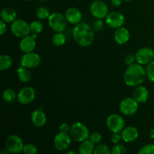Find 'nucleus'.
Listing matches in <instances>:
<instances>
[{
	"label": "nucleus",
	"instance_id": "nucleus-1",
	"mask_svg": "<svg viewBox=\"0 0 154 154\" xmlns=\"http://www.w3.org/2000/svg\"><path fill=\"white\" fill-rule=\"evenodd\" d=\"M147 77L146 69L139 63L128 66L123 76L124 83L129 87H138L144 82Z\"/></svg>",
	"mask_w": 154,
	"mask_h": 154
},
{
	"label": "nucleus",
	"instance_id": "nucleus-2",
	"mask_svg": "<svg viewBox=\"0 0 154 154\" xmlns=\"http://www.w3.org/2000/svg\"><path fill=\"white\" fill-rule=\"evenodd\" d=\"M72 35L76 43L84 48L90 46L94 40L93 29L87 23L81 22L76 24L72 30Z\"/></svg>",
	"mask_w": 154,
	"mask_h": 154
},
{
	"label": "nucleus",
	"instance_id": "nucleus-3",
	"mask_svg": "<svg viewBox=\"0 0 154 154\" xmlns=\"http://www.w3.org/2000/svg\"><path fill=\"white\" fill-rule=\"evenodd\" d=\"M72 139L78 142H82L88 139L90 137V132L87 126L81 122H76L71 126L69 131Z\"/></svg>",
	"mask_w": 154,
	"mask_h": 154
},
{
	"label": "nucleus",
	"instance_id": "nucleus-4",
	"mask_svg": "<svg viewBox=\"0 0 154 154\" xmlns=\"http://www.w3.org/2000/svg\"><path fill=\"white\" fill-rule=\"evenodd\" d=\"M66 17L58 12L51 14L48 17V24L56 32H62L64 31L66 28Z\"/></svg>",
	"mask_w": 154,
	"mask_h": 154
},
{
	"label": "nucleus",
	"instance_id": "nucleus-5",
	"mask_svg": "<svg viewBox=\"0 0 154 154\" xmlns=\"http://www.w3.org/2000/svg\"><path fill=\"white\" fill-rule=\"evenodd\" d=\"M11 31L12 34L18 38H23L29 35L31 29L30 25L22 19L15 20L11 25Z\"/></svg>",
	"mask_w": 154,
	"mask_h": 154
},
{
	"label": "nucleus",
	"instance_id": "nucleus-6",
	"mask_svg": "<svg viewBox=\"0 0 154 154\" xmlns=\"http://www.w3.org/2000/svg\"><path fill=\"white\" fill-rule=\"evenodd\" d=\"M106 126L113 133H120L125 128V120L119 114H111L106 120Z\"/></svg>",
	"mask_w": 154,
	"mask_h": 154
},
{
	"label": "nucleus",
	"instance_id": "nucleus-7",
	"mask_svg": "<svg viewBox=\"0 0 154 154\" xmlns=\"http://www.w3.org/2000/svg\"><path fill=\"white\" fill-rule=\"evenodd\" d=\"M5 146L10 153H20L23 152L24 147L22 138L17 135H11L6 138Z\"/></svg>",
	"mask_w": 154,
	"mask_h": 154
},
{
	"label": "nucleus",
	"instance_id": "nucleus-8",
	"mask_svg": "<svg viewBox=\"0 0 154 154\" xmlns=\"http://www.w3.org/2000/svg\"><path fill=\"white\" fill-rule=\"evenodd\" d=\"M119 109L124 115H133L138 110V102L134 98H125L120 102Z\"/></svg>",
	"mask_w": 154,
	"mask_h": 154
},
{
	"label": "nucleus",
	"instance_id": "nucleus-9",
	"mask_svg": "<svg viewBox=\"0 0 154 154\" xmlns=\"http://www.w3.org/2000/svg\"><path fill=\"white\" fill-rule=\"evenodd\" d=\"M90 13L96 19L102 20L108 14V6L106 3L101 0L93 2L90 7Z\"/></svg>",
	"mask_w": 154,
	"mask_h": 154
},
{
	"label": "nucleus",
	"instance_id": "nucleus-10",
	"mask_svg": "<svg viewBox=\"0 0 154 154\" xmlns=\"http://www.w3.org/2000/svg\"><path fill=\"white\" fill-rule=\"evenodd\" d=\"M72 142V137L68 132L60 131L55 136L54 140V144L55 148L59 151H65L70 146Z\"/></svg>",
	"mask_w": 154,
	"mask_h": 154
},
{
	"label": "nucleus",
	"instance_id": "nucleus-11",
	"mask_svg": "<svg viewBox=\"0 0 154 154\" xmlns=\"http://www.w3.org/2000/svg\"><path fill=\"white\" fill-rule=\"evenodd\" d=\"M42 59L39 54L35 52L25 53L20 60V66L27 69H34L41 64Z\"/></svg>",
	"mask_w": 154,
	"mask_h": 154
},
{
	"label": "nucleus",
	"instance_id": "nucleus-12",
	"mask_svg": "<svg viewBox=\"0 0 154 154\" xmlns=\"http://www.w3.org/2000/svg\"><path fill=\"white\" fill-rule=\"evenodd\" d=\"M125 22L124 15L120 11H111L105 17V23L111 29H118L123 26Z\"/></svg>",
	"mask_w": 154,
	"mask_h": 154
},
{
	"label": "nucleus",
	"instance_id": "nucleus-13",
	"mask_svg": "<svg viewBox=\"0 0 154 154\" xmlns=\"http://www.w3.org/2000/svg\"><path fill=\"white\" fill-rule=\"evenodd\" d=\"M135 60L141 65H147L154 60V51L149 47H144L138 50L135 54Z\"/></svg>",
	"mask_w": 154,
	"mask_h": 154
},
{
	"label": "nucleus",
	"instance_id": "nucleus-14",
	"mask_svg": "<svg viewBox=\"0 0 154 154\" xmlns=\"http://www.w3.org/2000/svg\"><path fill=\"white\" fill-rule=\"evenodd\" d=\"M35 98V90L32 87H25L17 94V101L21 105H29Z\"/></svg>",
	"mask_w": 154,
	"mask_h": 154
},
{
	"label": "nucleus",
	"instance_id": "nucleus-15",
	"mask_svg": "<svg viewBox=\"0 0 154 154\" xmlns=\"http://www.w3.org/2000/svg\"><path fill=\"white\" fill-rule=\"evenodd\" d=\"M36 38L33 35H28L22 38L19 44L20 49L22 52L29 53L32 52L36 46Z\"/></svg>",
	"mask_w": 154,
	"mask_h": 154
},
{
	"label": "nucleus",
	"instance_id": "nucleus-16",
	"mask_svg": "<svg viewBox=\"0 0 154 154\" xmlns=\"http://www.w3.org/2000/svg\"><path fill=\"white\" fill-rule=\"evenodd\" d=\"M65 17H66L67 22L71 24L76 25V24L81 23V19H82V14L79 9L72 7L69 8L66 10Z\"/></svg>",
	"mask_w": 154,
	"mask_h": 154
},
{
	"label": "nucleus",
	"instance_id": "nucleus-17",
	"mask_svg": "<svg viewBox=\"0 0 154 154\" xmlns=\"http://www.w3.org/2000/svg\"><path fill=\"white\" fill-rule=\"evenodd\" d=\"M121 136L124 142H133L138 138V131L134 126H126L121 132Z\"/></svg>",
	"mask_w": 154,
	"mask_h": 154
},
{
	"label": "nucleus",
	"instance_id": "nucleus-18",
	"mask_svg": "<svg viewBox=\"0 0 154 154\" xmlns=\"http://www.w3.org/2000/svg\"><path fill=\"white\" fill-rule=\"evenodd\" d=\"M31 121L36 127H42L46 124L47 116L42 108L35 110L31 114Z\"/></svg>",
	"mask_w": 154,
	"mask_h": 154
},
{
	"label": "nucleus",
	"instance_id": "nucleus-19",
	"mask_svg": "<svg viewBox=\"0 0 154 154\" xmlns=\"http://www.w3.org/2000/svg\"><path fill=\"white\" fill-rule=\"evenodd\" d=\"M114 38L115 42L118 45H124L127 43L128 41L130 38L129 30L125 27H120L118 29H116V31L114 32Z\"/></svg>",
	"mask_w": 154,
	"mask_h": 154
},
{
	"label": "nucleus",
	"instance_id": "nucleus-20",
	"mask_svg": "<svg viewBox=\"0 0 154 154\" xmlns=\"http://www.w3.org/2000/svg\"><path fill=\"white\" fill-rule=\"evenodd\" d=\"M133 98L138 103H144L149 98V92L145 87L138 86L133 91Z\"/></svg>",
	"mask_w": 154,
	"mask_h": 154
},
{
	"label": "nucleus",
	"instance_id": "nucleus-21",
	"mask_svg": "<svg viewBox=\"0 0 154 154\" xmlns=\"http://www.w3.org/2000/svg\"><path fill=\"white\" fill-rule=\"evenodd\" d=\"M0 16H1V20H4L6 23H11L16 20L17 12L11 8L6 7L2 10Z\"/></svg>",
	"mask_w": 154,
	"mask_h": 154
},
{
	"label": "nucleus",
	"instance_id": "nucleus-22",
	"mask_svg": "<svg viewBox=\"0 0 154 154\" xmlns=\"http://www.w3.org/2000/svg\"><path fill=\"white\" fill-rule=\"evenodd\" d=\"M95 144L90 140H85L82 141L78 148V152L81 154H92L94 153Z\"/></svg>",
	"mask_w": 154,
	"mask_h": 154
},
{
	"label": "nucleus",
	"instance_id": "nucleus-23",
	"mask_svg": "<svg viewBox=\"0 0 154 154\" xmlns=\"http://www.w3.org/2000/svg\"><path fill=\"white\" fill-rule=\"evenodd\" d=\"M17 74L20 81L23 83H27L31 79V72L27 68L20 66L17 69Z\"/></svg>",
	"mask_w": 154,
	"mask_h": 154
},
{
	"label": "nucleus",
	"instance_id": "nucleus-24",
	"mask_svg": "<svg viewBox=\"0 0 154 154\" xmlns=\"http://www.w3.org/2000/svg\"><path fill=\"white\" fill-rule=\"evenodd\" d=\"M2 99L7 103H14L17 100V94L12 89H5L2 93Z\"/></svg>",
	"mask_w": 154,
	"mask_h": 154
},
{
	"label": "nucleus",
	"instance_id": "nucleus-25",
	"mask_svg": "<svg viewBox=\"0 0 154 154\" xmlns=\"http://www.w3.org/2000/svg\"><path fill=\"white\" fill-rule=\"evenodd\" d=\"M12 63H13V60L10 56L6 55V54L2 55L0 57V70H8L12 66Z\"/></svg>",
	"mask_w": 154,
	"mask_h": 154
},
{
	"label": "nucleus",
	"instance_id": "nucleus-26",
	"mask_svg": "<svg viewBox=\"0 0 154 154\" xmlns=\"http://www.w3.org/2000/svg\"><path fill=\"white\" fill-rule=\"evenodd\" d=\"M66 42V37L63 32H57L52 37V43L55 46H63Z\"/></svg>",
	"mask_w": 154,
	"mask_h": 154
},
{
	"label": "nucleus",
	"instance_id": "nucleus-27",
	"mask_svg": "<svg viewBox=\"0 0 154 154\" xmlns=\"http://www.w3.org/2000/svg\"><path fill=\"white\" fill-rule=\"evenodd\" d=\"M30 29L33 34H38L43 30V23L39 20H34L29 24Z\"/></svg>",
	"mask_w": 154,
	"mask_h": 154
},
{
	"label": "nucleus",
	"instance_id": "nucleus-28",
	"mask_svg": "<svg viewBox=\"0 0 154 154\" xmlns=\"http://www.w3.org/2000/svg\"><path fill=\"white\" fill-rule=\"evenodd\" d=\"M51 15L50 11L45 7H39L36 11V16L40 20H46Z\"/></svg>",
	"mask_w": 154,
	"mask_h": 154
},
{
	"label": "nucleus",
	"instance_id": "nucleus-29",
	"mask_svg": "<svg viewBox=\"0 0 154 154\" xmlns=\"http://www.w3.org/2000/svg\"><path fill=\"white\" fill-rule=\"evenodd\" d=\"M94 154H110L111 151L107 145L104 144H100L95 147Z\"/></svg>",
	"mask_w": 154,
	"mask_h": 154
},
{
	"label": "nucleus",
	"instance_id": "nucleus-30",
	"mask_svg": "<svg viewBox=\"0 0 154 154\" xmlns=\"http://www.w3.org/2000/svg\"><path fill=\"white\" fill-rule=\"evenodd\" d=\"M146 72H147V77L149 81L154 83V60L149 64H147Z\"/></svg>",
	"mask_w": 154,
	"mask_h": 154
},
{
	"label": "nucleus",
	"instance_id": "nucleus-31",
	"mask_svg": "<svg viewBox=\"0 0 154 154\" xmlns=\"http://www.w3.org/2000/svg\"><path fill=\"white\" fill-rule=\"evenodd\" d=\"M23 152L25 154H35L38 152V149L35 144H26L24 145Z\"/></svg>",
	"mask_w": 154,
	"mask_h": 154
},
{
	"label": "nucleus",
	"instance_id": "nucleus-32",
	"mask_svg": "<svg viewBox=\"0 0 154 154\" xmlns=\"http://www.w3.org/2000/svg\"><path fill=\"white\" fill-rule=\"evenodd\" d=\"M111 151L112 154H123L126 153V149L123 144H117L111 148Z\"/></svg>",
	"mask_w": 154,
	"mask_h": 154
},
{
	"label": "nucleus",
	"instance_id": "nucleus-33",
	"mask_svg": "<svg viewBox=\"0 0 154 154\" xmlns=\"http://www.w3.org/2000/svg\"><path fill=\"white\" fill-rule=\"evenodd\" d=\"M154 154V144H148L144 145L139 150V154Z\"/></svg>",
	"mask_w": 154,
	"mask_h": 154
},
{
	"label": "nucleus",
	"instance_id": "nucleus-34",
	"mask_svg": "<svg viewBox=\"0 0 154 154\" xmlns=\"http://www.w3.org/2000/svg\"><path fill=\"white\" fill-rule=\"evenodd\" d=\"M89 138H90V141H93L95 144H99V143L101 142V141H102V135L99 133V132H94L90 135Z\"/></svg>",
	"mask_w": 154,
	"mask_h": 154
},
{
	"label": "nucleus",
	"instance_id": "nucleus-35",
	"mask_svg": "<svg viewBox=\"0 0 154 154\" xmlns=\"http://www.w3.org/2000/svg\"><path fill=\"white\" fill-rule=\"evenodd\" d=\"M135 61H136V60H135V56L132 55V54H127V55H126V57H125L124 58L125 64L128 66L135 63Z\"/></svg>",
	"mask_w": 154,
	"mask_h": 154
},
{
	"label": "nucleus",
	"instance_id": "nucleus-36",
	"mask_svg": "<svg viewBox=\"0 0 154 154\" xmlns=\"http://www.w3.org/2000/svg\"><path fill=\"white\" fill-rule=\"evenodd\" d=\"M122 136L121 135H120V133H113L111 136V142L114 144H119V142H120Z\"/></svg>",
	"mask_w": 154,
	"mask_h": 154
},
{
	"label": "nucleus",
	"instance_id": "nucleus-37",
	"mask_svg": "<svg viewBox=\"0 0 154 154\" xmlns=\"http://www.w3.org/2000/svg\"><path fill=\"white\" fill-rule=\"evenodd\" d=\"M70 129L71 126H69V123H66V122L61 123V124L60 125V126H59V129H60V131H61V132H68L70 131Z\"/></svg>",
	"mask_w": 154,
	"mask_h": 154
},
{
	"label": "nucleus",
	"instance_id": "nucleus-38",
	"mask_svg": "<svg viewBox=\"0 0 154 154\" xmlns=\"http://www.w3.org/2000/svg\"><path fill=\"white\" fill-rule=\"evenodd\" d=\"M7 30V26H6V23L4 20H0V35H3L5 32Z\"/></svg>",
	"mask_w": 154,
	"mask_h": 154
},
{
	"label": "nucleus",
	"instance_id": "nucleus-39",
	"mask_svg": "<svg viewBox=\"0 0 154 154\" xmlns=\"http://www.w3.org/2000/svg\"><path fill=\"white\" fill-rule=\"evenodd\" d=\"M103 25H104L103 23H102V21L100 19H98V20L95 21L94 24H93V26H94V28L97 30L102 29L103 28Z\"/></svg>",
	"mask_w": 154,
	"mask_h": 154
},
{
	"label": "nucleus",
	"instance_id": "nucleus-40",
	"mask_svg": "<svg viewBox=\"0 0 154 154\" xmlns=\"http://www.w3.org/2000/svg\"><path fill=\"white\" fill-rule=\"evenodd\" d=\"M122 2H123V0H111V4L113 6L118 7L122 4Z\"/></svg>",
	"mask_w": 154,
	"mask_h": 154
},
{
	"label": "nucleus",
	"instance_id": "nucleus-41",
	"mask_svg": "<svg viewBox=\"0 0 154 154\" xmlns=\"http://www.w3.org/2000/svg\"><path fill=\"white\" fill-rule=\"evenodd\" d=\"M0 153L1 154H9L10 153V152L8 151V150L6 147H5V148H2L1 150H0Z\"/></svg>",
	"mask_w": 154,
	"mask_h": 154
},
{
	"label": "nucleus",
	"instance_id": "nucleus-42",
	"mask_svg": "<svg viewBox=\"0 0 154 154\" xmlns=\"http://www.w3.org/2000/svg\"><path fill=\"white\" fill-rule=\"evenodd\" d=\"M149 135H150V138H152V139H154V127H153V129H150Z\"/></svg>",
	"mask_w": 154,
	"mask_h": 154
},
{
	"label": "nucleus",
	"instance_id": "nucleus-43",
	"mask_svg": "<svg viewBox=\"0 0 154 154\" xmlns=\"http://www.w3.org/2000/svg\"><path fill=\"white\" fill-rule=\"evenodd\" d=\"M66 153H67L68 154H69V153H72V154H75L76 153H75V151H72V150H71V151H68V152H66Z\"/></svg>",
	"mask_w": 154,
	"mask_h": 154
},
{
	"label": "nucleus",
	"instance_id": "nucleus-44",
	"mask_svg": "<svg viewBox=\"0 0 154 154\" xmlns=\"http://www.w3.org/2000/svg\"><path fill=\"white\" fill-rule=\"evenodd\" d=\"M123 1H125V2H130V1H132V0H123Z\"/></svg>",
	"mask_w": 154,
	"mask_h": 154
},
{
	"label": "nucleus",
	"instance_id": "nucleus-45",
	"mask_svg": "<svg viewBox=\"0 0 154 154\" xmlns=\"http://www.w3.org/2000/svg\"><path fill=\"white\" fill-rule=\"evenodd\" d=\"M25 1H27V2H29V1H32V0H25Z\"/></svg>",
	"mask_w": 154,
	"mask_h": 154
},
{
	"label": "nucleus",
	"instance_id": "nucleus-46",
	"mask_svg": "<svg viewBox=\"0 0 154 154\" xmlns=\"http://www.w3.org/2000/svg\"><path fill=\"white\" fill-rule=\"evenodd\" d=\"M153 127H154V121H153Z\"/></svg>",
	"mask_w": 154,
	"mask_h": 154
}]
</instances>
